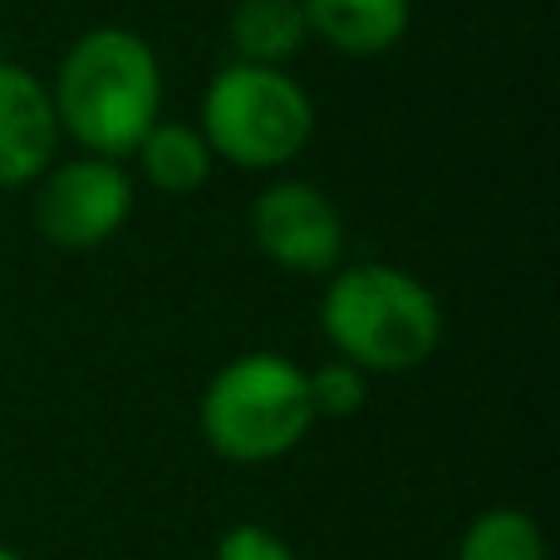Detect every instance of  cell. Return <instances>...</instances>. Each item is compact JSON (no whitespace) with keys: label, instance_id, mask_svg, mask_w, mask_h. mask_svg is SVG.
I'll list each match as a JSON object with an SVG mask.
<instances>
[{"label":"cell","instance_id":"7","mask_svg":"<svg viewBox=\"0 0 560 560\" xmlns=\"http://www.w3.org/2000/svg\"><path fill=\"white\" fill-rule=\"evenodd\" d=\"M59 118L49 89L25 65L0 59V187H30L49 173Z\"/></svg>","mask_w":560,"mask_h":560},{"label":"cell","instance_id":"9","mask_svg":"<svg viewBox=\"0 0 560 560\" xmlns=\"http://www.w3.org/2000/svg\"><path fill=\"white\" fill-rule=\"evenodd\" d=\"M138 163H143V177L158 192L187 197L212 177V148H207L202 128L163 124V118H158V124L148 128V138L138 143Z\"/></svg>","mask_w":560,"mask_h":560},{"label":"cell","instance_id":"1","mask_svg":"<svg viewBox=\"0 0 560 560\" xmlns=\"http://www.w3.org/2000/svg\"><path fill=\"white\" fill-rule=\"evenodd\" d=\"M55 118L84 153L128 158L163 114V69L143 35L98 25L69 45L55 74Z\"/></svg>","mask_w":560,"mask_h":560},{"label":"cell","instance_id":"10","mask_svg":"<svg viewBox=\"0 0 560 560\" xmlns=\"http://www.w3.org/2000/svg\"><path fill=\"white\" fill-rule=\"evenodd\" d=\"M305 10L300 0H236L232 10V45L246 65H285L305 45Z\"/></svg>","mask_w":560,"mask_h":560},{"label":"cell","instance_id":"6","mask_svg":"<svg viewBox=\"0 0 560 560\" xmlns=\"http://www.w3.org/2000/svg\"><path fill=\"white\" fill-rule=\"evenodd\" d=\"M252 232L256 246L271 256L276 266L295 276H325L345 256V222L339 207L329 202L319 187L310 183H271L252 207Z\"/></svg>","mask_w":560,"mask_h":560},{"label":"cell","instance_id":"8","mask_svg":"<svg viewBox=\"0 0 560 560\" xmlns=\"http://www.w3.org/2000/svg\"><path fill=\"white\" fill-rule=\"evenodd\" d=\"M305 30L339 55H384L408 35L413 0H300Z\"/></svg>","mask_w":560,"mask_h":560},{"label":"cell","instance_id":"5","mask_svg":"<svg viewBox=\"0 0 560 560\" xmlns=\"http://www.w3.org/2000/svg\"><path fill=\"white\" fill-rule=\"evenodd\" d=\"M128 212H133V177L114 158L84 153L39 177L35 226L45 242L65 246V252H94V246L114 242Z\"/></svg>","mask_w":560,"mask_h":560},{"label":"cell","instance_id":"2","mask_svg":"<svg viewBox=\"0 0 560 560\" xmlns=\"http://www.w3.org/2000/svg\"><path fill=\"white\" fill-rule=\"evenodd\" d=\"M329 345L339 359L374 374H398L433 359L443 345V305L418 276L384 261L349 266L329 280L319 305Z\"/></svg>","mask_w":560,"mask_h":560},{"label":"cell","instance_id":"11","mask_svg":"<svg viewBox=\"0 0 560 560\" xmlns=\"http://www.w3.org/2000/svg\"><path fill=\"white\" fill-rule=\"evenodd\" d=\"M457 560H546V541L541 526L526 512H482L472 526H467L463 546H457Z\"/></svg>","mask_w":560,"mask_h":560},{"label":"cell","instance_id":"3","mask_svg":"<svg viewBox=\"0 0 560 560\" xmlns=\"http://www.w3.org/2000/svg\"><path fill=\"white\" fill-rule=\"evenodd\" d=\"M202 138L212 158L271 173L305 153L315 138V104L276 65H226L202 94Z\"/></svg>","mask_w":560,"mask_h":560},{"label":"cell","instance_id":"4","mask_svg":"<svg viewBox=\"0 0 560 560\" xmlns=\"http://www.w3.org/2000/svg\"><path fill=\"white\" fill-rule=\"evenodd\" d=\"M310 423V378L280 354L232 359L202 394V433L226 463H276Z\"/></svg>","mask_w":560,"mask_h":560},{"label":"cell","instance_id":"14","mask_svg":"<svg viewBox=\"0 0 560 560\" xmlns=\"http://www.w3.org/2000/svg\"><path fill=\"white\" fill-rule=\"evenodd\" d=\"M0 560H20V556H15V551H5V546H0Z\"/></svg>","mask_w":560,"mask_h":560},{"label":"cell","instance_id":"13","mask_svg":"<svg viewBox=\"0 0 560 560\" xmlns=\"http://www.w3.org/2000/svg\"><path fill=\"white\" fill-rule=\"evenodd\" d=\"M217 560H295V556H290V546L266 532V526H236V532L222 536Z\"/></svg>","mask_w":560,"mask_h":560},{"label":"cell","instance_id":"12","mask_svg":"<svg viewBox=\"0 0 560 560\" xmlns=\"http://www.w3.org/2000/svg\"><path fill=\"white\" fill-rule=\"evenodd\" d=\"M310 378V404H315V418H354L369 398V384H364V369L345 364H325L319 374H305Z\"/></svg>","mask_w":560,"mask_h":560}]
</instances>
